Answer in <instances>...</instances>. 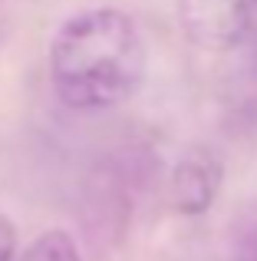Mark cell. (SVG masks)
<instances>
[{
	"mask_svg": "<svg viewBox=\"0 0 257 261\" xmlns=\"http://www.w3.org/2000/svg\"><path fill=\"white\" fill-rule=\"evenodd\" d=\"M50 86L66 109L99 113L128 102L145 83L142 30L119 7H89L56 27L46 53Z\"/></svg>",
	"mask_w": 257,
	"mask_h": 261,
	"instance_id": "cell-1",
	"label": "cell"
},
{
	"mask_svg": "<svg viewBox=\"0 0 257 261\" xmlns=\"http://www.w3.org/2000/svg\"><path fill=\"white\" fill-rule=\"evenodd\" d=\"M178 20L185 37L211 53L238 50L257 33L251 0H178Z\"/></svg>",
	"mask_w": 257,
	"mask_h": 261,
	"instance_id": "cell-2",
	"label": "cell"
},
{
	"mask_svg": "<svg viewBox=\"0 0 257 261\" xmlns=\"http://www.w3.org/2000/svg\"><path fill=\"white\" fill-rule=\"evenodd\" d=\"M221 178H224V169L214 152H208V149L185 152L175 162L172 178H168L172 208L178 215H205L221 192Z\"/></svg>",
	"mask_w": 257,
	"mask_h": 261,
	"instance_id": "cell-3",
	"label": "cell"
},
{
	"mask_svg": "<svg viewBox=\"0 0 257 261\" xmlns=\"http://www.w3.org/2000/svg\"><path fill=\"white\" fill-rule=\"evenodd\" d=\"M13 261H83V255H79V245L73 242L70 231L50 228L33 238L23 251H17Z\"/></svg>",
	"mask_w": 257,
	"mask_h": 261,
	"instance_id": "cell-4",
	"label": "cell"
},
{
	"mask_svg": "<svg viewBox=\"0 0 257 261\" xmlns=\"http://www.w3.org/2000/svg\"><path fill=\"white\" fill-rule=\"evenodd\" d=\"M13 255H17V225L0 215V261H13Z\"/></svg>",
	"mask_w": 257,
	"mask_h": 261,
	"instance_id": "cell-5",
	"label": "cell"
},
{
	"mask_svg": "<svg viewBox=\"0 0 257 261\" xmlns=\"http://www.w3.org/2000/svg\"><path fill=\"white\" fill-rule=\"evenodd\" d=\"M238 261H257V231H251V235L244 238V245H241V251H238Z\"/></svg>",
	"mask_w": 257,
	"mask_h": 261,
	"instance_id": "cell-6",
	"label": "cell"
},
{
	"mask_svg": "<svg viewBox=\"0 0 257 261\" xmlns=\"http://www.w3.org/2000/svg\"><path fill=\"white\" fill-rule=\"evenodd\" d=\"M251 4H254V7H257V0H251Z\"/></svg>",
	"mask_w": 257,
	"mask_h": 261,
	"instance_id": "cell-7",
	"label": "cell"
}]
</instances>
